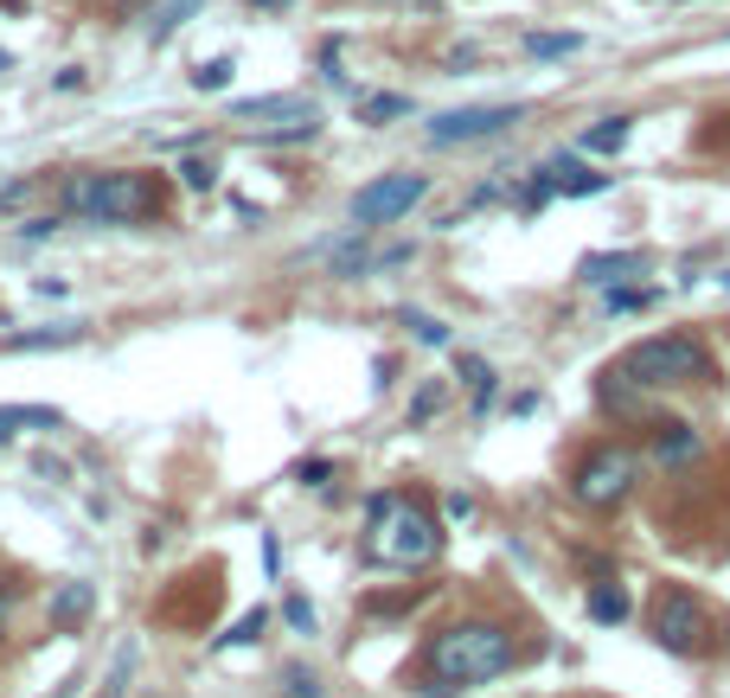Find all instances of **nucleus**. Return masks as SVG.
<instances>
[{"label":"nucleus","mask_w":730,"mask_h":698,"mask_svg":"<svg viewBox=\"0 0 730 698\" xmlns=\"http://www.w3.org/2000/svg\"><path fill=\"white\" fill-rule=\"evenodd\" d=\"M65 206L90 218V225H135L160 206L148 174H71L65 180Z\"/></svg>","instance_id":"nucleus-2"},{"label":"nucleus","mask_w":730,"mask_h":698,"mask_svg":"<svg viewBox=\"0 0 730 698\" xmlns=\"http://www.w3.org/2000/svg\"><path fill=\"white\" fill-rule=\"evenodd\" d=\"M231 116H308L302 97H250V104H237Z\"/></svg>","instance_id":"nucleus-16"},{"label":"nucleus","mask_w":730,"mask_h":698,"mask_svg":"<svg viewBox=\"0 0 730 698\" xmlns=\"http://www.w3.org/2000/svg\"><path fill=\"white\" fill-rule=\"evenodd\" d=\"M628 385H653V391H673V385H692V379H704L711 365H704V346L685 334H653L641 340L634 353L622 360Z\"/></svg>","instance_id":"nucleus-4"},{"label":"nucleus","mask_w":730,"mask_h":698,"mask_svg":"<svg viewBox=\"0 0 730 698\" xmlns=\"http://www.w3.org/2000/svg\"><path fill=\"white\" fill-rule=\"evenodd\" d=\"M263 621H269V616H263V609H250V616L237 621V628H231V635H225V641H218V647H250V641H257V635H263Z\"/></svg>","instance_id":"nucleus-20"},{"label":"nucleus","mask_w":730,"mask_h":698,"mask_svg":"<svg viewBox=\"0 0 730 698\" xmlns=\"http://www.w3.org/2000/svg\"><path fill=\"white\" fill-rule=\"evenodd\" d=\"M288 621H295V628H314V609L302 602V596H288Z\"/></svg>","instance_id":"nucleus-30"},{"label":"nucleus","mask_w":730,"mask_h":698,"mask_svg":"<svg viewBox=\"0 0 730 698\" xmlns=\"http://www.w3.org/2000/svg\"><path fill=\"white\" fill-rule=\"evenodd\" d=\"M634 481H641V462L628 449H596L590 462L576 468V500L583 507H615V500H628Z\"/></svg>","instance_id":"nucleus-5"},{"label":"nucleus","mask_w":730,"mask_h":698,"mask_svg":"<svg viewBox=\"0 0 730 698\" xmlns=\"http://www.w3.org/2000/svg\"><path fill=\"white\" fill-rule=\"evenodd\" d=\"M372 551L385 558V564H430L436 558V544H443V532H436V519L417 513L411 500H397V493H372Z\"/></svg>","instance_id":"nucleus-3"},{"label":"nucleus","mask_w":730,"mask_h":698,"mask_svg":"<svg viewBox=\"0 0 730 698\" xmlns=\"http://www.w3.org/2000/svg\"><path fill=\"white\" fill-rule=\"evenodd\" d=\"M462 379L474 385V404L487 411V397H494V365H481V360H462Z\"/></svg>","instance_id":"nucleus-19"},{"label":"nucleus","mask_w":730,"mask_h":698,"mask_svg":"<svg viewBox=\"0 0 730 698\" xmlns=\"http://www.w3.org/2000/svg\"><path fill=\"white\" fill-rule=\"evenodd\" d=\"M628 148V116H609L602 129L583 135V155H622Z\"/></svg>","instance_id":"nucleus-14"},{"label":"nucleus","mask_w":730,"mask_h":698,"mask_svg":"<svg viewBox=\"0 0 730 698\" xmlns=\"http://www.w3.org/2000/svg\"><path fill=\"white\" fill-rule=\"evenodd\" d=\"M525 109L520 104H481V109H448V116H436L430 122V141L436 148H455V141H481V135H500V129H513Z\"/></svg>","instance_id":"nucleus-7"},{"label":"nucleus","mask_w":730,"mask_h":698,"mask_svg":"<svg viewBox=\"0 0 730 698\" xmlns=\"http://www.w3.org/2000/svg\"><path fill=\"white\" fill-rule=\"evenodd\" d=\"M628 269H634V257H628V250H615V257H583V283H615V276H628Z\"/></svg>","instance_id":"nucleus-15"},{"label":"nucleus","mask_w":730,"mask_h":698,"mask_svg":"<svg viewBox=\"0 0 730 698\" xmlns=\"http://www.w3.org/2000/svg\"><path fill=\"white\" fill-rule=\"evenodd\" d=\"M699 449L704 442L692 436V423H660V455H667V462H692Z\"/></svg>","instance_id":"nucleus-13"},{"label":"nucleus","mask_w":730,"mask_h":698,"mask_svg":"<svg viewBox=\"0 0 730 698\" xmlns=\"http://www.w3.org/2000/svg\"><path fill=\"white\" fill-rule=\"evenodd\" d=\"M551 174V193H602V174H583V167H576V160H558V167H545Z\"/></svg>","instance_id":"nucleus-12"},{"label":"nucleus","mask_w":730,"mask_h":698,"mask_svg":"<svg viewBox=\"0 0 730 698\" xmlns=\"http://www.w3.org/2000/svg\"><path fill=\"white\" fill-rule=\"evenodd\" d=\"M411 327H417L423 346H448V327H443V321H423V314H411Z\"/></svg>","instance_id":"nucleus-26"},{"label":"nucleus","mask_w":730,"mask_h":698,"mask_svg":"<svg viewBox=\"0 0 730 698\" xmlns=\"http://www.w3.org/2000/svg\"><path fill=\"white\" fill-rule=\"evenodd\" d=\"M423 199V174H385V180H372L353 193V225H397L404 212Z\"/></svg>","instance_id":"nucleus-6"},{"label":"nucleus","mask_w":730,"mask_h":698,"mask_svg":"<svg viewBox=\"0 0 730 698\" xmlns=\"http://www.w3.org/2000/svg\"><path fill=\"white\" fill-rule=\"evenodd\" d=\"M83 327H32V334H13L7 346L13 353H46V346H78Z\"/></svg>","instance_id":"nucleus-11"},{"label":"nucleus","mask_w":730,"mask_h":698,"mask_svg":"<svg viewBox=\"0 0 730 698\" xmlns=\"http://www.w3.org/2000/svg\"><path fill=\"white\" fill-rule=\"evenodd\" d=\"M430 411H443V385H423V391H417V404H411V423H423Z\"/></svg>","instance_id":"nucleus-24"},{"label":"nucleus","mask_w":730,"mask_h":698,"mask_svg":"<svg viewBox=\"0 0 730 698\" xmlns=\"http://www.w3.org/2000/svg\"><path fill=\"white\" fill-rule=\"evenodd\" d=\"M576 46H583L576 32H532V39H525L532 58H564V52H576Z\"/></svg>","instance_id":"nucleus-18"},{"label":"nucleus","mask_w":730,"mask_h":698,"mask_svg":"<svg viewBox=\"0 0 730 698\" xmlns=\"http://www.w3.org/2000/svg\"><path fill=\"white\" fill-rule=\"evenodd\" d=\"M653 635H660V647H673V653H699L704 609L685 590H667L660 602H653Z\"/></svg>","instance_id":"nucleus-8"},{"label":"nucleus","mask_w":730,"mask_h":698,"mask_svg":"<svg viewBox=\"0 0 730 698\" xmlns=\"http://www.w3.org/2000/svg\"><path fill=\"white\" fill-rule=\"evenodd\" d=\"M327 474H334L327 462H302V481H308V488H327Z\"/></svg>","instance_id":"nucleus-31"},{"label":"nucleus","mask_w":730,"mask_h":698,"mask_svg":"<svg viewBox=\"0 0 730 698\" xmlns=\"http://www.w3.org/2000/svg\"><path fill=\"white\" fill-rule=\"evenodd\" d=\"M0 621H7V596H0Z\"/></svg>","instance_id":"nucleus-33"},{"label":"nucleus","mask_w":730,"mask_h":698,"mask_svg":"<svg viewBox=\"0 0 730 698\" xmlns=\"http://www.w3.org/2000/svg\"><path fill=\"white\" fill-rule=\"evenodd\" d=\"M365 116H372V122H385V116H411V97H372Z\"/></svg>","instance_id":"nucleus-22"},{"label":"nucleus","mask_w":730,"mask_h":698,"mask_svg":"<svg viewBox=\"0 0 730 698\" xmlns=\"http://www.w3.org/2000/svg\"><path fill=\"white\" fill-rule=\"evenodd\" d=\"M653 288H609V308H648Z\"/></svg>","instance_id":"nucleus-25"},{"label":"nucleus","mask_w":730,"mask_h":698,"mask_svg":"<svg viewBox=\"0 0 730 698\" xmlns=\"http://www.w3.org/2000/svg\"><path fill=\"white\" fill-rule=\"evenodd\" d=\"M506 667H513V635L500 621H455L430 647V672L443 679V686H430V698H448L455 686H481Z\"/></svg>","instance_id":"nucleus-1"},{"label":"nucleus","mask_w":730,"mask_h":698,"mask_svg":"<svg viewBox=\"0 0 730 698\" xmlns=\"http://www.w3.org/2000/svg\"><path fill=\"white\" fill-rule=\"evenodd\" d=\"M65 416L52 411V404H7L0 411V442H13L20 430H58Z\"/></svg>","instance_id":"nucleus-9"},{"label":"nucleus","mask_w":730,"mask_h":698,"mask_svg":"<svg viewBox=\"0 0 730 698\" xmlns=\"http://www.w3.org/2000/svg\"><path fill=\"white\" fill-rule=\"evenodd\" d=\"M288 698H320V692H314V672L308 667H288Z\"/></svg>","instance_id":"nucleus-28"},{"label":"nucleus","mask_w":730,"mask_h":698,"mask_svg":"<svg viewBox=\"0 0 730 698\" xmlns=\"http://www.w3.org/2000/svg\"><path fill=\"white\" fill-rule=\"evenodd\" d=\"M180 180L193 186V193H211V167L206 160H180Z\"/></svg>","instance_id":"nucleus-23"},{"label":"nucleus","mask_w":730,"mask_h":698,"mask_svg":"<svg viewBox=\"0 0 730 698\" xmlns=\"http://www.w3.org/2000/svg\"><path fill=\"white\" fill-rule=\"evenodd\" d=\"M90 602H97L90 583H65V590L52 596V621H58V628H78V621L90 616Z\"/></svg>","instance_id":"nucleus-10"},{"label":"nucleus","mask_w":730,"mask_h":698,"mask_svg":"<svg viewBox=\"0 0 730 698\" xmlns=\"http://www.w3.org/2000/svg\"><path fill=\"white\" fill-rule=\"evenodd\" d=\"M359 263H365V250H359V244H339V250H334V276H353Z\"/></svg>","instance_id":"nucleus-27"},{"label":"nucleus","mask_w":730,"mask_h":698,"mask_svg":"<svg viewBox=\"0 0 730 698\" xmlns=\"http://www.w3.org/2000/svg\"><path fill=\"white\" fill-rule=\"evenodd\" d=\"M250 7H276V0H250Z\"/></svg>","instance_id":"nucleus-32"},{"label":"nucleus","mask_w":730,"mask_h":698,"mask_svg":"<svg viewBox=\"0 0 730 698\" xmlns=\"http://www.w3.org/2000/svg\"><path fill=\"white\" fill-rule=\"evenodd\" d=\"M590 616L596 621H628V596L615 590V583H596V590H590Z\"/></svg>","instance_id":"nucleus-17"},{"label":"nucleus","mask_w":730,"mask_h":698,"mask_svg":"<svg viewBox=\"0 0 730 698\" xmlns=\"http://www.w3.org/2000/svg\"><path fill=\"white\" fill-rule=\"evenodd\" d=\"M193 7H199V0H174V7H167V13H160L155 39H167V32H174V20H186V13H193Z\"/></svg>","instance_id":"nucleus-29"},{"label":"nucleus","mask_w":730,"mask_h":698,"mask_svg":"<svg viewBox=\"0 0 730 698\" xmlns=\"http://www.w3.org/2000/svg\"><path fill=\"white\" fill-rule=\"evenodd\" d=\"M231 71H237L231 58H211V65H199V78H193V83H199V90H225V83H231Z\"/></svg>","instance_id":"nucleus-21"}]
</instances>
